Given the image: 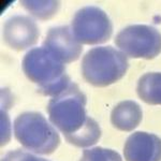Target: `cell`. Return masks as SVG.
<instances>
[{
	"instance_id": "6da1fadb",
	"label": "cell",
	"mask_w": 161,
	"mask_h": 161,
	"mask_svg": "<svg viewBox=\"0 0 161 161\" xmlns=\"http://www.w3.org/2000/svg\"><path fill=\"white\" fill-rule=\"evenodd\" d=\"M86 96L75 83L55 96L47 104L51 123L58 128L70 144L89 147L101 137L99 124L86 114Z\"/></svg>"
},
{
	"instance_id": "7a4b0ae2",
	"label": "cell",
	"mask_w": 161,
	"mask_h": 161,
	"mask_svg": "<svg viewBox=\"0 0 161 161\" xmlns=\"http://www.w3.org/2000/svg\"><path fill=\"white\" fill-rule=\"evenodd\" d=\"M22 67L26 76L44 96L55 97L71 83L64 64L45 47L30 50L23 58Z\"/></svg>"
},
{
	"instance_id": "3957f363",
	"label": "cell",
	"mask_w": 161,
	"mask_h": 161,
	"mask_svg": "<svg viewBox=\"0 0 161 161\" xmlns=\"http://www.w3.org/2000/svg\"><path fill=\"white\" fill-rule=\"evenodd\" d=\"M82 75L88 84L105 87L118 82L129 68L128 58L112 46L92 48L82 59Z\"/></svg>"
},
{
	"instance_id": "277c9868",
	"label": "cell",
	"mask_w": 161,
	"mask_h": 161,
	"mask_svg": "<svg viewBox=\"0 0 161 161\" xmlns=\"http://www.w3.org/2000/svg\"><path fill=\"white\" fill-rule=\"evenodd\" d=\"M15 139L24 148L39 155H52L60 145V136L41 113L19 114L13 126Z\"/></svg>"
},
{
	"instance_id": "5b68a950",
	"label": "cell",
	"mask_w": 161,
	"mask_h": 161,
	"mask_svg": "<svg viewBox=\"0 0 161 161\" xmlns=\"http://www.w3.org/2000/svg\"><path fill=\"white\" fill-rule=\"evenodd\" d=\"M115 44L125 55L149 60L161 53V32L149 25H131L118 32Z\"/></svg>"
},
{
	"instance_id": "8992f818",
	"label": "cell",
	"mask_w": 161,
	"mask_h": 161,
	"mask_svg": "<svg viewBox=\"0 0 161 161\" xmlns=\"http://www.w3.org/2000/svg\"><path fill=\"white\" fill-rule=\"evenodd\" d=\"M71 29L80 44L93 45L110 40L113 33V24L103 10L87 6L74 14Z\"/></svg>"
},
{
	"instance_id": "52a82bcc",
	"label": "cell",
	"mask_w": 161,
	"mask_h": 161,
	"mask_svg": "<svg viewBox=\"0 0 161 161\" xmlns=\"http://www.w3.org/2000/svg\"><path fill=\"white\" fill-rule=\"evenodd\" d=\"M39 28L32 19L24 15H15L4 22L2 39L13 50L20 52L35 45L39 40Z\"/></svg>"
},
{
	"instance_id": "ba28073f",
	"label": "cell",
	"mask_w": 161,
	"mask_h": 161,
	"mask_svg": "<svg viewBox=\"0 0 161 161\" xmlns=\"http://www.w3.org/2000/svg\"><path fill=\"white\" fill-rule=\"evenodd\" d=\"M43 47L51 52L62 64H70L80 58L83 46L75 39L69 26L54 27L47 31Z\"/></svg>"
},
{
	"instance_id": "9c48e42d",
	"label": "cell",
	"mask_w": 161,
	"mask_h": 161,
	"mask_svg": "<svg viewBox=\"0 0 161 161\" xmlns=\"http://www.w3.org/2000/svg\"><path fill=\"white\" fill-rule=\"evenodd\" d=\"M127 161H161V139L156 134L136 131L124 146Z\"/></svg>"
},
{
	"instance_id": "30bf717a",
	"label": "cell",
	"mask_w": 161,
	"mask_h": 161,
	"mask_svg": "<svg viewBox=\"0 0 161 161\" xmlns=\"http://www.w3.org/2000/svg\"><path fill=\"white\" fill-rule=\"evenodd\" d=\"M143 112L141 106L131 100L121 101L111 113V123L121 131H132L142 121Z\"/></svg>"
},
{
	"instance_id": "8fae6325",
	"label": "cell",
	"mask_w": 161,
	"mask_h": 161,
	"mask_svg": "<svg viewBox=\"0 0 161 161\" xmlns=\"http://www.w3.org/2000/svg\"><path fill=\"white\" fill-rule=\"evenodd\" d=\"M136 92L147 104L161 105V72H149L140 77Z\"/></svg>"
},
{
	"instance_id": "7c38bea8",
	"label": "cell",
	"mask_w": 161,
	"mask_h": 161,
	"mask_svg": "<svg viewBox=\"0 0 161 161\" xmlns=\"http://www.w3.org/2000/svg\"><path fill=\"white\" fill-rule=\"evenodd\" d=\"M20 4L30 13L32 16L39 19H50L58 12L60 2L58 1H20Z\"/></svg>"
},
{
	"instance_id": "4fadbf2b",
	"label": "cell",
	"mask_w": 161,
	"mask_h": 161,
	"mask_svg": "<svg viewBox=\"0 0 161 161\" xmlns=\"http://www.w3.org/2000/svg\"><path fill=\"white\" fill-rule=\"evenodd\" d=\"M80 161H123V159L116 150L103 147H92L83 152Z\"/></svg>"
},
{
	"instance_id": "5bb4252c",
	"label": "cell",
	"mask_w": 161,
	"mask_h": 161,
	"mask_svg": "<svg viewBox=\"0 0 161 161\" xmlns=\"http://www.w3.org/2000/svg\"><path fill=\"white\" fill-rule=\"evenodd\" d=\"M1 161H48V160L37 157V156L19 148V149L8 152L7 154L2 157Z\"/></svg>"
}]
</instances>
